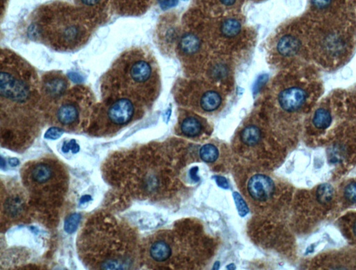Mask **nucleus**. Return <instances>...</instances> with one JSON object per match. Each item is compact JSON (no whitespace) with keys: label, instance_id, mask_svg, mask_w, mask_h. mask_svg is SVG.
Returning <instances> with one entry per match:
<instances>
[{"label":"nucleus","instance_id":"obj_26","mask_svg":"<svg viewBox=\"0 0 356 270\" xmlns=\"http://www.w3.org/2000/svg\"><path fill=\"white\" fill-rule=\"evenodd\" d=\"M215 180L217 181L218 185L221 188L224 189H228L229 188V185H228V181L226 179V178L223 177V176H215Z\"/></svg>","mask_w":356,"mask_h":270},{"label":"nucleus","instance_id":"obj_11","mask_svg":"<svg viewBox=\"0 0 356 270\" xmlns=\"http://www.w3.org/2000/svg\"><path fill=\"white\" fill-rule=\"evenodd\" d=\"M221 104V97L217 92H206L200 100V106L204 111L212 112L217 110Z\"/></svg>","mask_w":356,"mask_h":270},{"label":"nucleus","instance_id":"obj_5","mask_svg":"<svg viewBox=\"0 0 356 270\" xmlns=\"http://www.w3.org/2000/svg\"><path fill=\"white\" fill-rule=\"evenodd\" d=\"M141 106L126 98L105 99L97 102L91 115V131L110 133L128 125L140 113Z\"/></svg>","mask_w":356,"mask_h":270},{"label":"nucleus","instance_id":"obj_13","mask_svg":"<svg viewBox=\"0 0 356 270\" xmlns=\"http://www.w3.org/2000/svg\"><path fill=\"white\" fill-rule=\"evenodd\" d=\"M200 42L195 35L188 34L182 36L180 42V49L187 54H193L200 49Z\"/></svg>","mask_w":356,"mask_h":270},{"label":"nucleus","instance_id":"obj_24","mask_svg":"<svg viewBox=\"0 0 356 270\" xmlns=\"http://www.w3.org/2000/svg\"><path fill=\"white\" fill-rule=\"evenodd\" d=\"M62 150L64 152H68L70 150H71L73 153L75 154L79 152V145L77 144L76 142H75V140H71L70 142L65 143V144L64 145Z\"/></svg>","mask_w":356,"mask_h":270},{"label":"nucleus","instance_id":"obj_30","mask_svg":"<svg viewBox=\"0 0 356 270\" xmlns=\"http://www.w3.org/2000/svg\"><path fill=\"white\" fill-rule=\"evenodd\" d=\"M90 199V196H84V197H82V200H81V202L83 203V202H86L88 201V200Z\"/></svg>","mask_w":356,"mask_h":270},{"label":"nucleus","instance_id":"obj_23","mask_svg":"<svg viewBox=\"0 0 356 270\" xmlns=\"http://www.w3.org/2000/svg\"><path fill=\"white\" fill-rule=\"evenodd\" d=\"M63 133L64 131L61 128H50L46 132L45 138L47 139L57 140L62 137Z\"/></svg>","mask_w":356,"mask_h":270},{"label":"nucleus","instance_id":"obj_20","mask_svg":"<svg viewBox=\"0 0 356 270\" xmlns=\"http://www.w3.org/2000/svg\"><path fill=\"white\" fill-rule=\"evenodd\" d=\"M80 216L78 214H73L68 217L65 223V230L68 233H72L76 231L78 227Z\"/></svg>","mask_w":356,"mask_h":270},{"label":"nucleus","instance_id":"obj_22","mask_svg":"<svg viewBox=\"0 0 356 270\" xmlns=\"http://www.w3.org/2000/svg\"><path fill=\"white\" fill-rule=\"evenodd\" d=\"M345 198L351 203H356V182L350 183L344 189Z\"/></svg>","mask_w":356,"mask_h":270},{"label":"nucleus","instance_id":"obj_3","mask_svg":"<svg viewBox=\"0 0 356 270\" xmlns=\"http://www.w3.org/2000/svg\"><path fill=\"white\" fill-rule=\"evenodd\" d=\"M154 60L145 49L132 47L114 60L100 78L102 100L126 98L140 106L154 99L157 87Z\"/></svg>","mask_w":356,"mask_h":270},{"label":"nucleus","instance_id":"obj_17","mask_svg":"<svg viewBox=\"0 0 356 270\" xmlns=\"http://www.w3.org/2000/svg\"><path fill=\"white\" fill-rule=\"evenodd\" d=\"M221 30L226 37H235L240 33L241 25L237 20L228 19L223 23Z\"/></svg>","mask_w":356,"mask_h":270},{"label":"nucleus","instance_id":"obj_15","mask_svg":"<svg viewBox=\"0 0 356 270\" xmlns=\"http://www.w3.org/2000/svg\"><path fill=\"white\" fill-rule=\"evenodd\" d=\"M241 139L242 142L249 146L257 144L261 139V132L256 126H248L241 132Z\"/></svg>","mask_w":356,"mask_h":270},{"label":"nucleus","instance_id":"obj_8","mask_svg":"<svg viewBox=\"0 0 356 270\" xmlns=\"http://www.w3.org/2000/svg\"><path fill=\"white\" fill-rule=\"evenodd\" d=\"M306 93L304 90L298 87L287 88L280 93L278 97L279 104L283 109L287 112H294L305 103Z\"/></svg>","mask_w":356,"mask_h":270},{"label":"nucleus","instance_id":"obj_12","mask_svg":"<svg viewBox=\"0 0 356 270\" xmlns=\"http://www.w3.org/2000/svg\"><path fill=\"white\" fill-rule=\"evenodd\" d=\"M53 172L51 167L44 163L36 165L33 170H31V176L34 182L40 183H45L51 179Z\"/></svg>","mask_w":356,"mask_h":270},{"label":"nucleus","instance_id":"obj_31","mask_svg":"<svg viewBox=\"0 0 356 270\" xmlns=\"http://www.w3.org/2000/svg\"><path fill=\"white\" fill-rule=\"evenodd\" d=\"M353 232L356 236V222H355V223H354V225L353 226Z\"/></svg>","mask_w":356,"mask_h":270},{"label":"nucleus","instance_id":"obj_27","mask_svg":"<svg viewBox=\"0 0 356 270\" xmlns=\"http://www.w3.org/2000/svg\"><path fill=\"white\" fill-rule=\"evenodd\" d=\"M160 2L164 7H171L175 5L176 0H160Z\"/></svg>","mask_w":356,"mask_h":270},{"label":"nucleus","instance_id":"obj_16","mask_svg":"<svg viewBox=\"0 0 356 270\" xmlns=\"http://www.w3.org/2000/svg\"><path fill=\"white\" fill-rule=\"evenodd\" d=\"M332 117L331 113L325 108H320L315 113L313 117V124L319 129H326L331 125Z\"/></svg>","mask_w":356,"mask_h":270},{"label":"nucleus","instance_id":"obj_7","mask_svg":"<svg viewBox=\"0 0 356 270\" xmlns=\"http://www.w3.org/2000/svg\"><path fill=\"white\" fill-rule=\"evenodd\" d=\"M247 188L252 199L267 201L272 197L275 191L274 181L264 174H256L250 178Z\"/></svg>","mask_w":356,"mask_h":270},{"label":"nucleus","instance_id":"obj_9","mask_svg":"<svg viewBox=\"0 0 356 270\" xmlns=\"http://www.w3.org/2000/svg\"><path fill=\"white\" fill-rule=\"evenodd\" d=\"M299 47V41L290 35H287L280 38L277 46L278 52L285 56L294 55L298 51Z\"/></svg>","mask_w":356,"mask_h":270},{"label":"nucleus","instance_id":"obj_1","mask_svg":"<svg viewBox=\"0 0 356 270\" xmlns=\"http://www.w3.org/2000/svg\"><path fill=\"white\" fill-rule=\"evenodd\" d=\"M0 97L3 139L34 136L44 115L40 78L34 66L8 48L1 51Z\"/></svg>","mask_w":356,"mask_h":270},{"label":"nucleus","instance_id":"obj_14","mask_svg":"<svg viewBox=\"0 0 356 270\" xmlns=\"http://www.w3.org/2000/svg\"><path fill=\"white\" fill-rule=\"evenodd\" d=\"M202 128V124L198 119L193 117L184 119L181 125L182 133L187 137H197L201 133Z\"/></svg>","mask_w":356,"mask_h":270},{"label":"nucleus","instance_id":"obj_2","mask_svg":"<svg viewBox=\"0 0 356 270\" xmlns=\"http://www.w3.org/2000/svg\"><path fill=\"white\" fill-rule=\"evenodd\" d=\"M97 24L87 15L64 4H52L31 16L27 36L58 52H74L87 45Z\"/></svg>","mask_w":356,"mask_h":270},{"label":"nucleus","instance_id":"obj_10","mask_svg":"<svg viewBox=\"0 0 356 270\" xmlns=\"http://www.w3.org/2000/svg\"><path fill=\"white\" fill-rule=\"evenodd\" d=\"M151 258L157 262L166 261L171 255V249L167 242L157 241L154 242L150 249Z\"/></svg>","mask_w":356,"mask_h":270},{"label":"nucleus","instance_id":"obj_29","mask_svg":"<svg viewBox=\"0 0 356 270\" xmlns=\"http://www.w3.org/2000/svg\"><path fill=\"white\" fill-rule=\"evenodd\" d=\"M9 162H10V165L12 166H16L18 164V161L16 159H12Z\"/></svg>","mask_w":356,"mask_h":270},{"label":"nucleus","instance_id":"obj_28","mask_svg":"<svg viewBox=\"0 0 356 270\" xmlns=\"http://www.w3.org/2000/svg\"><path fill=\"white\" fill-rule=\"evenodd\" d=\"M220 2L226 6H231L235 3L236 0H220Z\"/></svg>","mask_w":356,"mask_h":270},{"label":"nucleus","instance_id":"obj_6","mask_svg":"<svg viewBox=\"0 0 356 270\" xmlns=\"http://www.w3.org/2000/svg\"><path fill=\"white\" fill-rule=\"evenodd\" d=\"M71 87L69 79L62 71L46 72L41 75L40 91L44 115L47 108L65 94Z\"/></svg>","mask_w":356,"mask_h":270},{"label":"nucleus","instance_id":"obj_19","mask_svg":"<svg viewBox=\"0 0 356 270\" xmlns=\"http://www.w3.org/2000/svg\"><path fill=\"white\" fill-rule=\"evenodd\" d=\"M334 190L331 185L325 183L317 189V199L321 204H327L333 197Z\"/></svg>","mask_w":356,"mask_h":270},{"label":"nucleus","instance_id":"obj_25","mask_svg":"<svg viewBox=\"0 0 356 270\" xmlns=\"http://www.w3.org/2000/svg\"><path fill=\"white\" fill-rule=\"evenodd\" d=\"M332 0H312L313 5L318 9H325L331 4Z\"/></svg>","mask_w":356,"mask_h":270},{"label":"nucleus","instance_id":"obj_4","mask_svg":"<svg viewBox=\"0 0 356 270\" xmlns=\"http://www.w3.org/2000/svg\"><path fill=\"white\" fill-rule=\"evenodd\" d=\"M96 98L91 88L75 84L45 111L46 116L61 127L77 129L91 117Z\"/></svg>","mask_w":356,"mask_h":270},{"label":"nucleus","instance_id":"obj_18","mask_svg":"<svg viewBox=\"0 0 356 270\" xmlns=\"http://www.w3.org/2000/svg\"><path fill=\"white\" fill-rule=\"evenodd\" d=\"M219 150L214 145H205L200 150L201 159L206 163L215 162L219 158Z\"/></svg>","mask_w":356,"mask_h":270},{"label":"nucleus","instance_id":"obj_21","mask_svg":"<svg viewBox=\"0 0 356 270\" xmlns=\"http://www.w3.org/2000/svg\"><path fill=\"white\" fill-rule=\"evenodd\" d=\"M233 197L234 199H235L236 206H237L239 214L240 215L241 217L246 216L248 213V207H247L246 204L243 201L240 194L238 193V192H234Z\"/></svg>","mask_w":356,"mask_h":270},{"label":"nucleus","instance_id":"obj_32","mask_svg":"<svg viewBox=\"0 0 356 270\" xmlns=\"http://www.w3.org/2000/svg\"><path fill=\"white\" fill-rule=\"evenodd\" d=\"M222 70H223V69H221V71H220V73H222ZM219 73H218V74H217V75H219Z\"/></svg>","mask_w":356,"mask_h":270}]
</instances>
